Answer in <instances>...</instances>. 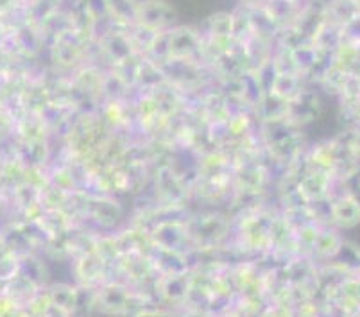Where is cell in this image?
Masks as SVG:
<instances>
[{"mask_svg":"<svg viewBox=\"0 0 360 317\" xmlns=\"http://www.w3.org/2000/svg\"><path fill=\"white\" fill-rule=\"evenodd\" d=\"M346 195L360 205V165H356L352 172L346 176Z\"/></svg>","mask_w":360,"mask_h":317,"instance_id":"6da1fadb","label":"cell"}]
</instances>
